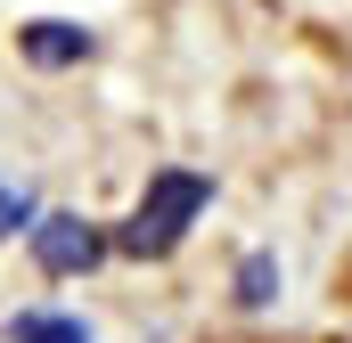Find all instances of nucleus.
I'll return each mask as SVG.
<instances>
[{
    "label": "nucleus",
    "instance_id": "obj_1",
    "mask_svg": "<svg viewBox=\"0 0 352 343\" xmlns=\"http://www.w3.org/2000/svg\"><path fill=\"white\" fill-rule=\"evenodd\" d=\"M213 204V180L205 172H156L148 180V196H140V213L123 221V254H140V261H164L188 237V221Z\"/></svg>",
    "mask_w": 352,
    "mask_h": 343
},
{
    "label": "nucleus",
    "instance_id": "obj_2",
    "mask_svg": "<svg viewBox=\"0 0 352 343\" xmlns=\"http://www.w3.org/2000/svg\"><path fill=\"white\" fill-rule=\"evenodd\" d=\"M98 254H107V237L90 229L82 213H41V221H33V261H41L50 278H74V270H90Z\"/></svg>",
    "mask_w": 352,
    "mask_h": 343
},
{
    "label": "nucleus",
    "instance_id": "obj_3",
    "mask_svg": "<svg viewBox=\"0 0 352 343\" xmlns=\"http://www.w3.org/2000/svg\"><path fill=\"white\" fill-rule=\"evenodd\" d=\"M16 41H25L33 66H82L90 58V25H66V16H41V25H25Z\"/></svg>",
    "mask_w": 352,
    "mask_h": 343
},
{
    "label": "nucleus",
    "instance_id": "obj_4",
    "mask_svg": "<svg viewBox=\"0 0 352 343\" xmlns=\"http://www.w3.org/2000/svg\"><path fill=\"white\" fill-rule=\"evenodd\" d=\"M8 343H90V327L74 311H16L8 319Z\"/></svg>",
    "mask_w": 352,
    "mask_h": 343
},
{
    "label": "nucleus",
    "instance_id": "obj_5",
    "mask_svg": "<svg viewBox=\"0 0 352 343\" xmlns=\"http://www.w3.org/2000/svg\"><path fill=\"white\" fill-rule=\"evenodd\" d=\"M270 294H278V261H270V254H246V261H238V303L263 311Z\"/></svg>",
    "mask_w": 352,
    "mask_h": 343
},
{
    "label": "nucleus",
    "instance_id": "obj_6",
    "mask_svg": "<svg viewBox=\"0 0 352 343\" xmlns=\"http://www.w3.org/2000/svg\"><path fill=\"white\" fill-rule=\"evenodd\" d=\"M8 229H33V196L0 180V237H8Z\"/></svg>",
    "mask_w": 352,
    "mask_h": 343
}]
</instances>
